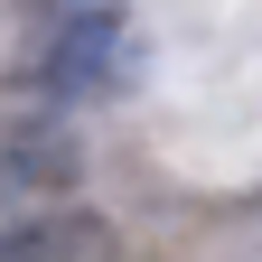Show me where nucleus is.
<instances>
[{
	"label": "nucleus",
	"mask_w": 262,
	"mask_h": 262,
	"mask_svg": "<svg viewBox=\"0 0 262 262\" xmlns=\"http://www.w3.org/2000/svg\"><path fill=\"white\" fill-rule=\"evenodd\" d=\"M122 75H131V19L113 0H75V10L56 19V38L38 47V94H56V103L113 94Z\"/></svg>",
	"instance_id": "1"
},
{
	"label": "nucleus",
	"mask_w": 262,
	"mask_h": 262,
	"mask_svg": "<svg viewBox=\"0 0 262 262\" xmlns=\"http://www.w3.org/2000/svg\"><path fill=\"white\" fill-rule=\"evenodd\" d=\"M0 262H113V225H84V215H28L19 234H0Z\"/></svg>",
	"instance_id": "2"
},
{
	"label": "nucleus",
	"mask_w": 262,
	"mask_h": 262,
	"mask_svg": "<svg viewBox=\"0 0 262 262\" xmlns=\"http://www.w3.org/2000/svg\"><path fill=\"white\" fill-rule=\"evenodd\" d=\"M56 10H75V0H56Z\"/></svg>",
	"instance_id": "3"
}]
</instances>
